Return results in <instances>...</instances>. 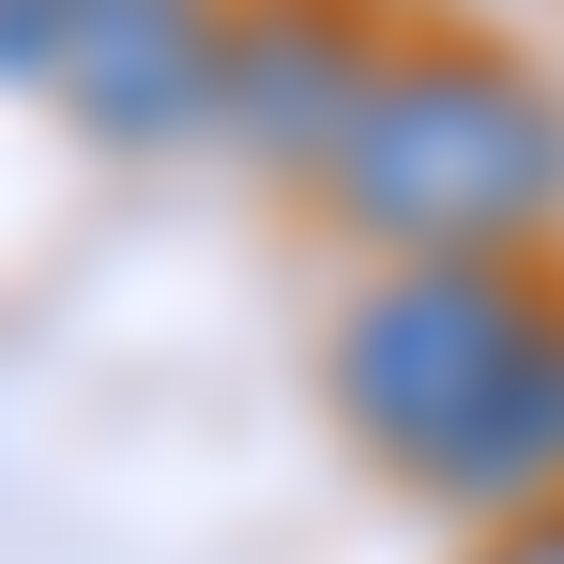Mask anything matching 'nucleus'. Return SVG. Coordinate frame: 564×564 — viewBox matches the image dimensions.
Instances as JSON below:
<instances>
[{
	"mask_svg": "<svg viewBox=\"0 0 564 564\" xmlns=\"http://www.w3.org/2000/svg\"><path fill=\"white\" fill-rule=\"evenodd\" d=\"M321 184L397 260H503L564 214V107L519 62H381Z\"/></svg>",
	"mask_w": 564,
	"mask_h": 564,
	"instance_id": "f257e3e1",
	"label": "nucleus"
},
{
	"mask_svg": "<svg viewBox=\"0 0 564 564\" xmlns=\"http://www.w3.org/2000/svg\"><path fill=\"white\" fill-rule=\"evenodd\" d=\"M564 336L550 290H519L503 260H397V275L336 321V412L443 503V473L473 458V427L519 397V367Z\"/></svg>",
	"mask_w": 564,
	"mask_h": 564,
	"instance_id": "f03ea898",
	"label": "nucleus"
},
{
	"mask_svg": "<svg viewBox=\"0 0 564 564\" xmlns=\"http://www.w3.org/2000/svg\"><path fill=\"white\" fill-rule=\"evenodd\" d=\"M0 77H31L93 138L153 153L229 107V15L214 0H0Z\"/></svg>",
	"mask_w": 564,
	"mask_h": 564,
	"instance_id": "7ed1b4c3",
	"label": "nucleus"
},
{
	"mask_svg": "<svg viewBox=\"0 0 564 564\" xmlns=\"http://www.w3.org/2000/svg\"><path fill=\"white\" fill-rule=\"evenodd\" d=\"M381 93V46L351 15H321V0H260V15H229V138L245 153H275V169H336V138L367 122Z\"/></svg>",
	"mask_w": 564,
	"mask_h": 564,
	"instance_id": "20e7f679",
	"label": "nucleus"
},
{
	"mask_svg": "<svg viewBox=\"0 0 564 564\" xmlns=\"http://www.w3.org/2000/svg\"><path fill=\"white\" fill-rule=\"evenodd\" d=\"M488 564H564V503H534V519H503V550Z\"/></svg>",
	"mask_w": 564,
	"mask_h": 564,
	"instance_id": "39448f33",
	"label": "nucleus"
}]
</instances>
